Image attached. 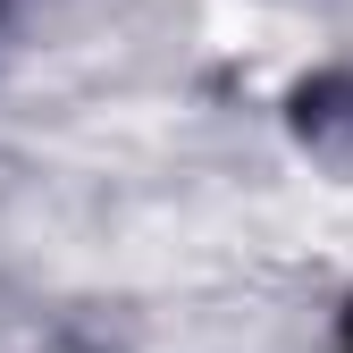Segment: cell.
I'll return each mask as SVG.
<instances>
[{"instance_id":"6da1fadb","label":"cell","mask_w":353,"mask_h":353,"mask_svg":"<svg viewBox=\"0 0 353 353\" xmlns=\"http://www.w3.org/2000/svg\"><path fill=\"white\" fill-rule=\"evenodd\" d=\"M286 126H294V143L312 152L328 176H353V68H328L312 84H294Z\"/></svg>"}]
</instances>
